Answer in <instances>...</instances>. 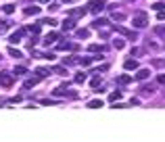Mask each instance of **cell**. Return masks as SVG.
<instances>
[{"mask_svg": "<svg viewBox=\"0 0 165 142\" xmlns=\"http://www.w3.org/2000/svg\"><path fill=\"white\" fill-rule=\"evenodd\" d=\"M4 13H6V15H13V13H15V4H6V6H4Z\"/></svg>", "mask_w": 165, "mask_h": 142, "instance_id": "30", "label": "cell"}, {"mask_svg": "<svg viewBox=\"0 0 165 142\" xmlns=\"http://www.w3.org/2000/svg\"><path fill=\"white\" fill-rule=\"evenodd\" d=\"M38 82H40V77H32V80H27V82L23 84V88H34Z\"/></svg>", "mask_w": 165, "mask_h": 142, "instance_id": "21", "label": "cell"}, {"mask_svg": "<svg viewBox=\"0 0 165 142\" xmlns=\"http://www.w3.org/2000/svg\"><path fill=\"white\" fill-rule=\"evenodd\" d=\"M130 105H132V106H134V105H140V98H132Z\"/></svg>", "mask_w": 165, "mask_h": 142, "instance_id": "38", "label": "cell"}, {"mask_svg": "<svg viewBox=\"0 0 165 142\" xmlns=\"http://www.w3.org/2000/svg\"><path fill=\"white\" fill-rule=\"evenodd\" d=\"M98 86H100V77H94L92 80V88H98Z\"/></svg>", "mask_w": 165, "mask_h": 142, "instance_id": "36", "label": "cell"}, {"mask_svg": "<svg viewBox=\"0 0 165 142\" xmlns=\"http://www.w3.org/2000/svg\"><path fill=\"white\" fill-rule=\"evenodd\" d=\"M52 96H75V92H69V88L67 86H59L57 90H52Z\"/></svg>", "mask_w": 165, "mask_h": 142, "instance_id": "4", "label": "cell"}, {"mask_svg": "<svg viewBox=\"0 0 165 142\" xmlns=\"http://www.w3.org/2000/svg\"><path fill=\"white\" fill-rule=\"evenodd\" d=\"M107 23H109L107 19H94V23H92V27H94V29H100V27H105Z\"/></svg>", "mask_w": 165, "mask_h": 142, "instance_id": "18", "label": "cell"}, {"mask_svg": "<svg viewBox=\"0 0 165 142\" xmlns=\"http://www.w3.org/2000/svg\"><path fill=\"white\" fill-rule=\"evenodd\" d=\"M67 15L69 17H84L86 15V9H71V11H67Z\"/></svg>", "mask_w": 165, "mask_h": 142, "instance_id": "13", "label": "cell"}, {"mask_svg": "<svg viewBox=\"0 0 165 142\" xmlns=\"http://www.w3.org/2000/svg\"><path fill=\"white\" fill-rule=\"evenodd\" d=\"M115 32H119L121 36H126V38H130V40H138V34L134 32V29H126V27H113Z\"/></svg>", "mask_w": 165, "mask_h": 142, "instance_id": "3", "label": "cell"}, {"mask_svg": "<svg viewBox=\"0 0 165 142\" xmlns=\"http://www.w3.org/2000/svg\"><path fill=\"white\" fill-rule=\"evenodd\" d=\"M88 36H90V29H75V38H80V40H86V38H88Z\"/></svg>", "mask_w": 165, "mask_h": 142, "instance_id": "16", "label": "cell"}, {"mask_svg": "<svg viewBox=\"0 0 165 142\" xmlns=\"http://www.w3.org/2000/svg\"><path fill=\"white\" fill-rule=\"evenodd\" d=\"M73 63H75V59H67V57L63 59V65H73Z\"/></svg>", "mask_w": 165, "mask_h": 142, "instance_id": "35", "label": "cell"}, {"mask_svg": "<svg viewBox=\"0 0 165 142\" xmlns=\"http://www.w3.org/2000/svg\"><path fill=\"white\" fill-rule=\"evenodd\" d=\"M88 50H90V52H105V46H103V44H90Z\"/></svg>", "mask_w": 165, "mask_h": 142, "instance_id": "17", "label": "cell"}, {"mask_svg": "<svg viewBox=\"0 0 165 142\" xmlns=\"http://www.w3.org/2000/svg\"><path fill=\"white\" fill-rule=\"evenodd\" d=\"M163 6H165L163 2H155V4H153V9H155V11H163Z\"/></svg>", "mask_w": 165, "mask_h": 142, "instance_id": "33", "label": "cell"}, {"mask_svg": "<svg viewBox=\"0 0 165 142\" xmlns=\"http://www.w3.org/2000/svg\"><path fill=\"white\" fill-rule=\"evenodd\" d=\"M0 84L4 86V88H13V84H15V77H13L11 73H0Z\"/></svg>", "mask_w": 165, "mask_h": 142, "instance_id": "2", "label": "cell"}, {"mask_svg": "<svg viewBox=\"0 0 165 142\" xmlns=\"http://www.w3.org/2000/svg\"><path fill=\"white\" fill-rule=\"evenodd\" d=\"M157 19H159V21H165V11H159V15H157Z\"/></svg>", "mask_w": 165, "mask_h": 142, "instance_id": "37", "label": "cell"}, {"mask_svg": "<svg viewBox=\"0 0 165 142\" xmlns=\"http://www.w3.org/2000/svg\"><path fill=\"white\" fill-rule=\"evenodd\" d=\"M23 13L27 15V17H32V15L36 17V15H40V6H25Z\"/></svg>", "mask_w": 165, "mask_h": 142, "instance_id": "11", "label": "cell"}, {"mask_svg": "<svg viewBox=\"0 0 165 142\" xmlns=\"http://www.w3.org/2000/svg\"><path fill=\"white\" fill-rule=\"evenodd\" d=\"M27 32H29V34H34V36H38V34H40V23H38V25H29V27H27Z\"/></svg>", "mask_w": 165, "mask_h": 142, "instance_id": "25", "label": "cell"}, {"mask_svg": "<svg viewBox=\"0 0 165 142\" xmlns=\"http://www.w3.org/2000/svg\"><path fill=\"white\" fill-rule=\"evenodd\" d=\"M157 82H159V84H165V73H159V75H157Z\"/></svg>", "mask_w": 165, "mask_h": 142, "instance_id": "34", "label": "cell"}, {"mask_svg": "<svg viewBox=\"0 0 165 142\" xmlns=\"http://www.w3.org/2000/svg\"><path fill=\"white\" fill-rule=\"evenodd\" d=\"M111 17H113L115 21H123V19H126V15H123V13H117V11H113V15H111Z\"/></svg>", "mask_w": 165, "mask_h": 142, "instance_id": "27", "label": "cell"}, {"mask_svg": "<svg viewBox=\"0 0 165 142\" xmlns=\"http://www.w3.org/2000/svg\"><path fill=\"white\" fill-rule=\"evenodd\" d=\"M109 100H111V103H117V100H121V92H111V94H109Z\"/></svg>", "mask_w": 165, "mask_h": 142, "instance_id": "20", "label": "cell"}, {"mask_svg": "<svg viewBox=\"0 0 165 142\" xmlns=\"http://www.w3.org/2000/svg\"><path fill=\"white\" fill-rule=\"evenodd\" d=\"M25 34H27V29H19V32H15V34L11 36V44H19V42L23 40Z\"/></svg>", "mask_w": 165, "mask_h": 142, "instance_id": "7", "label": "cell"}, {"mask_svg": "<svg viewBox=\"0 0 165 142\" xmlns=\"http://www.w3.org/2000/svg\"><path fill=\"white\" fill-rule=\"evenodd\" d=\"M130 82H132L130 75H121V77H119V84H130Z\"/></svg>", "mask_w": 165, "mask_h": 142, "instance_id": "31", "label": "cell"}, {"mask_svg": "<svg viewBox=\"0 0 165 142\" xmlns=\"http://www.w3.org/2000/svg\"><path fill=\"white\" fill-rule=\"evenodd\" d=\"M73 29H75V21H73V17L65 19V21H63V32H73Z\"/></svg>", "mask_w": 165, "mask_h": 142, "instance_id": "8", "label": "cell"}, {"mask_svg": "<svg viewBox=\"0 0 165 142\" xmlns=\"http://www.w3.org/2000/svg\"><path fill=\"white\" fill-rule=\"evenodd\" d=\"M54 73H59V75H67V69H63V67H54Z\"/></svg>", "mask_w": 165, "mask_h": 142, "instance_id": "32", "label": "cell"}, {"mask_svg": "<svg viewBox=\"0 0 165 142\" xmlns=\"http://www.w3.org/2000/svg\"><path fill=\"white\" fill-rule=\"evenodd\" d=\"M123 46H126V42H123V40H113V48H117V50H123Z\"/></svg>", "mask_w": 165, "mask_h": 142, "instance_id": "24", "label": "cell"}, {"mask_svg": "<svg viewBox=\"0 0 165 142\" xmlns=\"http://www.w3.org/2000/svg\"><path fill=\"white\" fill-rule=\"evenodd\" d=\"M40 23H46V25H50V27H54V25H57V19H52V17H48V19H42Z\"/></svg>", "mask_w": 165, "mask_h": 142, "instance_id": "28", "label": "cell"}, {"mask_svg": "<svg viewBox=\"0 0 165 142\" xmlns=\"http://www.w3.org/2000/svg\"><path fill=\"white\" fill-rule=\"evenodd\" d=\"M9 54H11V57H15V59H21V57H23V54H21V50H17V48H9Z\"/></svg>", "mask_w": 165, "mask_h": 142, "instance_id": "22", "label": "cell"}, {"mask_svg": "<svg viewBox=\"0 0 165 142\" xmlns=\"http://www.w3.org/2000/svg\"><path fill=\"white\" fill-rule=\"evenodd\" d=\"M63 2H69V0H63Z\"/></svg>", "mask_w": 165, "mask_h": 142, "instance_id": "40", "label": "cell"}, {"mask_svg": "<svg viewBox=\"0 0 165 142\" xmlns=\"http://www.w3.org/2000/svg\"><path fill=\"white\" fill-rule=\"evenodd\" d=\"M13 73H15V75H25V73H27V69H25L23 65H19V67H15V71H13Z\"/></svg>", "mask_w": 165, "mask_h": 142, "instance_id": "26", "label": "cell"}, {"mask_svg": "<svg viewBox=\"0 0 165 142\" xmlns=\"http://www.w3.org/2000/svg\"><path fill=\"white\" fill-rule=\"evenodd\" d=\"M123 67H126L128 71H134V69H138V61H136V59H128L126 63H123Z\"/></svg>", "mask_w": 165, "mask_h": 142, "instance_id": "10", "label": "cell"}, {"mask_svg": "<svg viewBox=\"0 0 165 142\" xmlns=\"http://www.w3.org/2000/svg\"><path fill=\"white\" fill-rule=\"evenodd\" d=\"M57 40H59V34L50 32V34H48L46 38H44V44H46V46H50V44H52V42H57Z\"/></svg>", "mask_w": 165, "mask_h": 142, "instance_id": "12", "label": "cell"}, {"mask_svg": "<svg viewBox=\"0 0 165 142\" xmlns=\"http://www.w3.org/2000/svg\"><path fill=\"white\" fill-rule=\"evenodd\" d=\"M86 77H88L86 73H75V77H73V82H75V84H84V82H86Z\"/></svg>", "mask_w": 165, "mask_h": 142, "instance_id": "19", "label": "cell"}, {"mask_svg": "<svg viewBox=\"0 0 165 142\" xmlns=\"http://www.w3.org/2000/svg\"><path fill=\"white\" fill-rule=\"evenodd\" d=\"M132 25H134V27H138V29L146 27V25H148V15H146L144 11H138L134 17H132Z\"/></svg>", "mask_w": 165, "mask_h": 142, "instance_id": "1", "label": "cell"}, {"mask_svg": "<svg viewBox=\"0 0 165 142\" xmlns=\"http://www.w3.org/2000/svg\"><path fill=\"white\" fill-rule=\"evenodd\" d=\"M88 106H90V109H100V106H105V103H103L100 98H94V100L88 103Z\"/></svg>", "mask_w": 165, "mask_h": 142, "instance_id": "15", "label": "cell"}, {"mask_svg": "<svg viewBox=\"0 0 165 142\" xmlns=\"http://www.w3.org/2000/svg\"><path fill=\"white\" fill-rule=\"evenodd\" d=\"M75 63H80L82 67H88L92 63V57H80V59H75Z\"/></svg>", "mask_w": 165, "mask_h": 142, "instance_id": "14", "label": "cell"}, {"mask_svg": "<svg viewBox=\"0 0 165 142\" xmlns=\"http://www.w3.org/2000/svg\"><path fill=\"white\" fill-rule=\"evenodd\" d=\"M105 9V0H92L90 2V11L92 13H100Z\"/></svg>", "mask_w": 165, "mask_h": 142, "instance_id": "6", "label": "cell"}, {"mask_svg": "<svg viewBox=\"0 0 165 142\" xmlns=\"http://www.w3.org/2000/svg\"><path fill=\"white\" fill-rule=\"evenodd\" d=\"M36 73H38V77L42 80V77H46L50 71H48V69H44V67H38V69H36Z\"/></svg>", "mask_w": 165, "mask_h": 142, "instance_id": "23", "label": "cell"}, {"mask_svg": "<svg viewBox=\"0 0 165 142\" xmlns=\"http://www.w3.org/2000/svg\"><path fill=\"white\" fill-rule=\"evenodd\" d=\"M77 44H71L69 40H67V42H65V40H63V42H59V44H57V50H77Z\"/></svg>", "mask_w": 165, "mask_h": 142, "instance_id": "5", "label": "cell"}, {"mask_svg": "<svg viewBox=\"0 0 165 142\" xmlns=\"http://www.w3.org/2000/svg\"><path fill=\"white\" fill-rule=\"evenodd\" d=\"M40 2H42V4H46V2H50V0H40Z\"/></svg>", "mask_w": 165, "mask_h": 142, "instance_id": "39", "label": "cell"}, {"mask_svg": "<svg viewBox=\"0 0 165 142\" xmlns=\"http://www.w3.org/2000/svg\"><path fill=\"white\" fill-rule=\"evenodd\" d=\"M148 75H151V69H138V73H136L134 77H136L138 82H144V80L148 77Z\"/></svg>", "mask_w": 165, "mask_h": 142, "instance_id": "9", "label": "cell"}, {"mask_svg": "<svg viewBox=\"0 0 165 142\" xmlns=\"http://www.w3.org/2000/svg\"><path fill=\"white\" fill-rule=\"evenodd\" d=\"M9 25H11V21H0V34H4L9 29Z\"/></svg>", "mask_w": 165, "mask_h": 142, "instance_id": "29", "label": "cell"}]
</instances>
